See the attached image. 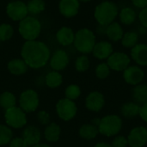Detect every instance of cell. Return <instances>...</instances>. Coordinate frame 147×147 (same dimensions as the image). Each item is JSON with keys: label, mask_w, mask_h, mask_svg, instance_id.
I'll return each instance as SVG.
<instances>
[{"label": "cell", "mask_w": 147, "mask_h": 147, "mask_svg": "<svg viewBox=\"0 0 147 147\" xmlns=\"http://www.w3.org/2000/svg\"><path fill=\"white\" fill-rule=\"evenodd\" d=\"M21 55L28 67L39 69L45 66L50 59V50L42 41L27 40L22 47Z\"/></svg>", "instance_id": "6da1fadb"}, {"label": "cell", "mask_w": 147, "mask_h": 147, "mask_svg": "<svg viewBox=\"0 0 147 147\" xmlns=\"http://www.w3.org/2000/svg\"><path fill=\"white\" fill-rule=\"evenodd\" d=\"M119 13L118 6L111 1H103L99 3L94 12V16L102 26H108L114 22Z\"/></svg>", "instance_id": "7a4b0ae2"}, {"label": "cell", "mask_w": 147, "mask_h": 147, "mask_svg": "<svg viewBox=\"0 0 147 147\" xmlns=\"http://www.w3.org/2000/svg\"><path fill=\"white\" fill-rule=\"evenodd\" d=\"M73 43L78 52L84 54L90 53L96 45V36L91 30L82 28L75 34Z\"/></svg>", "instance_id": "3957f363"}, {"label": "cell", "mask_w": 147, "mask_h": 147, "mask_svg": "<svg viewBox=\"0 0 147 147\" xmlns=\"http://www.w3.org/2000/svg\"><path fill=\"white\" fill-rule=\"evenodd\" d=\"M18 31L26 40H34L41 31V23L34 16H26L20 21Z\"/></svg>", "instance_id": "277c9868"}, {"label": "cell", "mask_w": 147, "mask_h": 147, "mask_svg": "<svg viewBox=\"0 0 147 147\" xmlns=\"http://www.w3.org/2000/svg\"><path fill=\"white\" fill-rule=\"evenodd\" d=\"M98 131L103 136L113 137L118 135L122 128V120L119 115H109L100 120Z\"/></svg>", "instance_id": "5b68a950"}, {"label": "cell", "mask_w": 147, "mask_h": 147, "mask_svg": "<svg viewBox=\"0 0 147 147\" xmlns=\"http://www.w3.org/2000/svg\"><path fill=\"white\" fill-rule=\"evenodd\" d=\"M4 119L6 124L13 128H21L27 124V117L25 112L18 107H13L5 110Z\"/></svg>", "instance_id": "8992f818"}, {"label": "cell", "mask_w": 147, "mask_h": 147, "mask_svg": "<svg viewBox=\"0 0 147 147\" xmlns=\"http://www.w3.org/2000/svg\"><path fill=\"white\" fill-rule=\"evenodd\" d=\"M20 108L26 113H31L37 109L39 106L38 94L33 90H24L19 98Z\"/></svg>", "instance_id": "52a82bcc"}, {"label": "cell", "mask_w": 147, "mask_h": 147, "mask_svg": "<svg viewBox=\"0 0 147 147\" xmlns=\"http://www.w3.org/2000/svg\"><path fill=\"white\" fill-rule=\"evenodd\" d=\"M56 111L60 119L68 121L76 116L78 108L73 101L65 98L58 102L56 105Z\"/></svg>", "instance_id": "ba28073f"}, {"label": "cell", "mask_w": 147, "mask_h": 147, "mask_svg": "<svg viewBox=\"0 0 147 147\" xmlns=\"http://www.w3.org/2000/svg\"><path fill=\"white\" fill-rule=\"evenodd\" d=\"M6 13L8 16L13 21H22L26 16H28V8L27 4L22 1L15 0L7 4Z\"/></svg>", "instance_id": "9c48e42d"}, {"label": "cell", "mask_w": 147, "mask_h": 147, "mask_svg": "<svg viewBox=\"0 0 147 147\" xmlns=\"http://www.w3.org/2000/svg\"><path fill=\"white\" fill-rule=\"evenodd\" d=\"M130 61L129 56L125 53L115 52L108 58L107 64L110 70H114L115 71H123L129 66Z\"/></svg>", "instance_id": "30bf717a"}, {"label": "cell", "mask_w": 147, "mask_h": 147, "mask_svg": "<svg viewBox=\"0 0 147 147\" xmlns=\"http://www.w3.org/2000/svg\"><path fill=\"white\" fill-rule=\"evenodd\" d=\"M128 146L131 147H144L147 144V128L145 127H134L127 136Z\"/></svg>", "instance_id": "8fae6325"}, {"label": "cell", "mask_w": 147, "mask_h": 147, "mask_svg": "<svg viewBox=\"0 0 147 147\" xmlns=\"http://www.w3.org/2000/svg\"><path fill=\"white\" fill-rule=\"evenodd\" d=\"M145 77L143 70L137 65H129L123 71V78L125 82L131 85H138L141 84Z\"/></svg>", "instance_id": "7c38bea8"}, {"label": "cell", "mask_w": 147, "mask_h": 147, "mask_svg": "<svg viewBox=\"0 0 147 147\" xmlns=\"http://www.w3.org/2000/svg\"><path fill=\"white\" fill-rule=\"evenodd\" d=\"M105 104L104 96L99 91L90 92L85 100L86 108L93 112H99L102 109Z\"/></svg>", "instance_id": "4fadbf2b"}, {"label": "cell", "mask_w": 147, "mask_h": 147, "mask_svg": "<svg viewBox=\"0 0 147 147\" xmlns=\"http://www.w3.org/2000/svg\"><path fill=\"white\" fill-rule=\"evenodd\" d=\"M69 64V56L64 50H57L50 58V66L54 71H62Z\"/></svg>", "instance_id": "5bb4252c"}, {"label": "cell", "mask_w": 147, "mask_h": 147, "mask_svg": "<svg viewBox=\"0 0 147 147\" xmlns=\"http://www.w3.org/2000/svg\"><path fill=\"white\" fill-rule=\"evenodd\" d=\"M78 0H60L59 3V9L62 16L70 18L75 16L79 10Z\"/></svg>", "instance_id": "9a60e30c"}, {"label": "cell", "mask_w": 147, "mask_h": 147, "mask_svg": "<svg viewBox=\"0 0 147 147\" xmlns=\"http://www.w3.org/2000/svg\"><path fill=\"white\" fill-rule=\"evenodd\" d=\"M93 55L98 59H108L113 53V47L108 41H100L96 43L93 48Z\"/></svg>", "instance_id": "2e32d148"}, {"label": "cell", "mask_w": 147, "mask_h": 147, "mask_svg": "<svg viewBox=\"0 0 147 147\" xmlns=\"http://www.w3.org/2000/svg\"><path fill=\"white\" fill-rule=\"evenodd\" d=\"M132 59L141 66H147V45L137 44L131 50Z\"/></svg>", "instance_id": "e0dca14e"}, {"label": "cell", "mask_w": 147, "mask_h": 147, "mask_svg": "<svg viewBox=\"0 0 147 147\" xmlns=\"http://www.w3.org/2000/svg\"><path fill=\"white\" fill-rule=\"evenodd\" d=\"M22 138L25 140L28 146H33L40 143V140L41 139V134L37 127L34 126H29L26 127L23 131Z\"/></svg>", "instance_id": "ac0fdd59"}, {"label": "cell", "mask_w": 147, "mask_h": 147, "mask_svg": "<svg viewBox=\"0 0 147 147\" xmlns=\"http://www.w3.org/2000/svg\"><path fill=\"white\" fill-rule=\"evenodd\" d=\"M58 42L62 46H69L73 43L75 34L73 30L68 27H62L56 34Z\"/></svg>", "instance_id": "d6986e66"}, {"label": "cell", "mask_w": 147, "mask_h": 147, "mask_svg": "<svg viewBox=\"0 0 147 147\" xmlns=\"http://www.w3.org/2000/svg\"><path fill=\"white\" fill-rule=\"evenodd\" d=\"M106 34L109 40L113 41H119L123 37V29L118 22H113L109 25L107 26L106 28Z\"/></svg>", "instance_id": "ffe728a7"}, {"label": "cell", "mask_w": 147, "mask_h": 147, "mask_svg": "<svg viewBox=\"0 0 147 147\" xmlns=\"http://www.w3.org/2000/svg\"><path fill=\"white\" fill-rule=\"evenodd\" d=\"M28 65L22 59H15L8 63V70L14 75H22L28 70Z\"/></svg>", "instance_id": "44dd1931"}, {"label": "cell", "mask_w": 147, "mask_h": 147, "mask_svg": "<svg viewBox=\"0 0 147 147\" xmlns=\"http://www.w3.org/2000/svg\"><path fill=\"white\" fill-rule=\"evenodd\" d=\"M133 98L136 102V103L144 104L147 102V85L140 84L138 85H135L133 89Z\"/></svg>", "instance_id": "7402d4cb"}, {"label": "cell", "mask_w": 147, "mask_h": 147, "mask_svg": "<svg viewBox=\"0 0 147 147\" xmlns=\"http://www.w3.org/2000/svg\"><path fill=\"white\" fill-rule=\"evenodd\" d=\"M61 129L60 127L56 123H50L44 131L45 138L49 142H56L59 140L60 136Z\"/></svg>", "instance_id": "603a6c76"}, {"label": "cell", "mask_w": 147, "mask_h": 147, "mask_svg": "<svg viewBox=\"0 0 147 147\" xmlns=\"http://www.w3.org/2000/svg\"><path fill=\"white\" fill-rule=\"evenodd\" d=\"M99 134L98 127L93 124H84L79 129V135L81 138L90 140L95 139Z\"/></svg>", "instance_id": "cb8c5ba5"}, {"label": "cell", "mask_w": 147, "mask_h": 147, "mask_svg": "<svg viewBox=\"0 0 147 147\" xmlns=\"http://www.w3.org/2000/svg\"><path fill=\"white\" fill-rule=\"evenodd\" d=\"M140 105L136 102H127L121 106V112L125 118H134L139 115Z\"/></svg>", "instance_id": "d4e9b609"}, {"label": "cell", "mask_w": 147, "mask_h": 147, "mask_svg": "<svg viewBox=\"0 0 147 147\" xmlns=\"http://www.w3.org/2000/svg\"><path fill=\"white\" fill-rule=\"evenodd\" d=\"M45 82H46V84L49 88H57L60 86V84H62L63 78L59 72L53 71L47 74L45 78Z\"/></svg>", "instance_id": "484cf974"}, {"label": "cell", "mask_w": 147, "mask_h": 147, "mask_svg": "<svg viewBox=\"0 0 147 147\" xmlns=\"http://www.w3.org/2000/svg\"><path fill=\"white\" fill-rule=\"evenodd\" d=\"M16 96L9 91H5L0 95V106L5 110L16 106Z\"/></svg>", "instance_id": "4316f807"}, {"label": "cell", "mask_w": 147, "mask_h": 147, "mask_svg": "<svg viewBox=\"0 0 147 147\" xmlns=\"http://www.w3.org/2000/svg\"><path fill=\"white\" fill-rule=\"evenodd\" d=\"M136 19V13L135 11L129 7L123 8L120 12V20L123 24L130 25L132 24Z\"/></svg>", "instance_id": "83f0119b"}, {"label": "cell", "mask_w": 147, "mask_h": 147, "mask_svg": "<svg viewBox=\"0 0 147 147\" xmlns=\"http://www.w3.org/2000/svg\"><path fill=\"white\" fill-rule=\"evenodd\" d=\"M138 40H139L138 34L136 32L130 31L123 34V37L121 39V43L127 48H133L134 46L138 44Z\"/></svg>", "instance_id": "f1b7e54d"}, {"label": "cell", "mask_w": 147, "mask_h": 147, "mask_svg": "<svg viewBox=\"0 0 147 147\" xmlns=\"http://www.w3.org/2000/svg\"><path fill=\"white\" fill-rule=\"evenodd\" d=\"M27 8L29 14L38 15L45 9V2L43 0H29Z\"/></svg>", "instance_id": "f546056e"}, {"label": "cell", "mask_w": 147, "mask_h": 147, "mask_svg": "<svg viewBox=\"0 0 147 147\" xmlns=\"http://www.w3.org/2000/svg\"><path fill=\"white\" fill-rule=\"evenodd\" d=\"M12 131L9 127L0 125V146L9 144L12 140Z\"/></svg>", "instance_id": "4dcf8cb0"}, {"label": "cell", "mask_w": 147, "mask_h": 147, "mask_svg": "<svg viewBox=\"0 0 147 147\" xmlns=\"http://www.w3.org/2000/svg\"><path fill=\"white\" fill-rule=\"evenodd\" d=\"M14 34L13 27L8 23H3L0 25V40L6 41L9 40Z\"/></svg>", "instance_id": "1f68e13d"}, {"label": "cell", "mask_w": 147, "mask_h": 147, "mask_svg": "<svg viewBox=\"0 0 147 147\" xmlns=\"http://www.w3.org/2000/svg\"><path fill=\"white\" fill-rule=\"evenodd\" d=\"M90 67V60L86 55L79 56L75 62V68L79 72L86 71Z\"/></svg>", "instance_id": "d6a6232c"}, {"label": "cell", "mask_w": 147, "mask_h": 147, "mask_svg": "<svg viewBox=\"0 0 147 147\" xmlns=\"http://www.w3.org/2000/svg\"><path fill=\"white\" fill-rule=\"evenodd\" d=\"M65 97L69 100L74 101L78 99L81 94V90L80 88L76 85V84H71L65 89Z\"/></svg>", "instance_id": "836d02e7"}, {"label": "cell", "mask_w": 147, "mask_h": 147, "mask_svg": "<svg viewBox=\"0 0 147 147\" xmlns=\"http://www.w3.org/2000/svg\"><path fill=\"white\" fill-rule=\"evenodd\" d=\"M110 74V68L107 63H101L96 68V75L99 79H105Z\"/></svg>", "instance_id": "e575fe53"}, {"label": "cell", "mask_w": 147, "mask_h": 147, "mask_svg": "<svg viewBox=\"0 0 147 147\" xmlns=\"http://www.w3.org/2000/svg\"><path fill=\"white\" fill-rule=\"evenodd\" d=\"M111 145L113 147H127L128 146L127 138H126L122 135H117L113 140Z\"/></svg>", "instance_id": "d590c367"}, {"label": "cell", "mask_w": 147, "mask_h": 147, "mask_svg": "<svg viewBox=\"0 0 147 147\" xmlns=\"http://www.w3.org/2000/svg\"><path fill=\"white\" fill-rule=\"evenodd\" d=\"M37 118L39 122L42 125H47L50 122V115L46 111H40L37 115Z\"/></svg>", "instance_id": "8d00e7d4"}, {"label": "cell", "mask_w": 147, "mask_h": 147, "mask_svg": "<svg viewBox=\"0 0 147 147\" xmlns=\"http://www.w3.org/2000/svg\"><path fill=\"white\" fill-rule=\"evenodd\" d=\"M28 146L22 138H14L9 142V147H28Z\"/></svg>", "instance_id": "74e56055"}, {"label": "cell", "mask_w": 147, "mask_h": 147, "mask_svg": "<svg viewBox=\"0 0 147 147\" xmlns=\"http://www.w3.org/2000/svg\"><path fill=\"white\" fill-rule=\"evenodd\" d=\"M139 18H140V23L145 28H147V7L142 9V10L140 12Z\"/></svg>", "instance_id": "f35d334b"}, {"label": "cell", "mask_w": 147, "mask_h": 147, "mask_svg": "<svg viewBox=\"0 0 147 147\" xmlns=\"http://www.w3.org/2000/svg\"><path fill=\"white\" fill-rule=\"evenodd\" d=\"M139 115L140 116V118L147 123V102L144 103L140 106V114Z\"/></svg>", "instance_id": "ab89813d"}, {"label": "cell", "mask_w": 147, "mask_h": 147, "mask_svg": "<svg viewBox=\"0 0 147 147\" xmlns=\"http://www.w3.org/2000/svg\"><path fill=\"white\" fill-rule=\"evenodd\" d=\"M132 3L137 8L144 9L147 7V0H132Z\"/></svg>", "instance_id": "60d3db41"}, {"label": "cell", "mask_w": 147, "mask_h": 147, "mask_svg": "<svg viewBox=\"0 0 147 147\" xmlns=\"http://www.w3.org/2000/svg\"><path fill=\"white\" fill-rule=\"evenodd\" d=\"M94 147H113L111 144L109 143H105V142H99L97 143Z\"/></svg>", "instance_id": "b9f144b4"}, {"label": "cell", "mask_w": 147, "mask_h": 147, "mask_svg": "<svg viewBox=\"0 0 147 147\" xmlns=\"http://www.w3.org/2000/svg\"><path fill=\"white\" fill-rule=\"evenodd\" d=\"M32 147H51L49 146L48 145H46V144H37V145H35V146H33Z\"/></svg>", "instance_id": "7bdbcfd3"}, {"label": "cell", "mask_w": 147, "mask_h": 147, "mask_svg": "<svg viewBox=\"0 0 147 147\" xmlns=\"http://www.w3.org/2000/svg\"><path fill=\"white\" fill-rule=\"evenodd\" d=\"M78 1H81V2H90V0H78Z\"/></svg>", "instance_id": "ee69618b"}, {"label": "cell", "mask_w": 147, "mask_h": 147, "mask_svg": "<svg viewBox=\"0 0 147 147\" xmlns=\"http://www.w3.org/2000/svg\"><path fill=\"white\" fill-rule=\"evenodd\" d=\"M103 1H109V0H103Z\"/></svg>", "instance_id": "f6af8a7d"}, {"label": "cell", "mask_w": 147, "mask_h": 147, "mask_svg": "<svg viewBox=\"0 0 147 147\" xmlns=\"http://www.w3.org/2000/svg\"><path fill=\"white\" fill-rule=\"evenodd\" d=\"M13 1H15V0H13Z\"/></svg>", "instance_id": "bcb514c9"}, {"label": "cell", "mask_w": 147, "mask_h": 147, "mask_svg": "<svg viewBox=\"0 0 147 147\" xmlns=\"http://www.w3.org/2000/svg\"><path fill=\"white\" fill-rule=\"evenodd\" d=\"M146 146H147V144H146Z\"/></svg>", "instance_id": "7dc6e473"}, {"label": "cell", "mask_w": 147, "mask_h": 147, "mask_svg": "<svg viewBox=\"0 0 147 147\" xmlns=\"http://www.w3.org/2000/svg\"><path fill=\"white\" fill-rule=\"evenodd\" d=\"M146 128H147V127H146Z\"/></svg>", "instance_id": "c3c4849f"}]
</instances>
